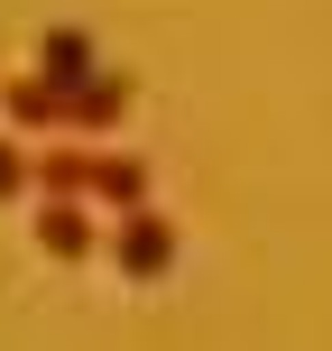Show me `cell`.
Wrapping results in <instances>:
<instances>
[{"label":"cell","instance_id":"obj_6","mask_svg":"<svg viewBox=\"0 0 332 351\" xmlns=\"http://www.w3.org/2000/svg\"><path fill=\"white\" fill-rule=\"evenodd\" d=\"M28 74H47V84L84 93L92 74H102V65H92V28H47V37H37V65H28Z\"/></svg>","mask_w":332,"mask_h":351},{"label":"cell","instance_id":"obj_7","mask_svg":"<svg viewBox=\"0 0 332 351\" xmlns=\"http://www.w3.org/2000/svg\"><path fill=\"white\" fill-rule=\"evenodd\" d=\"M129 102H139V84H129V74H92V84L74 93V121H65V130L102 139V130H120V121H129Z\"/></svg>","mask_w":332,"mask_h":351},{"label":"cell","instance_id":"obj_5","mask_svg":"<svg viewBox=\"0 0 332 351\" xmlns=\"http://www.w3.org/2000/svg\"><path fill=\"white\" fill-rule=\"evenodd\" d=\"M37 250H47V259H92V250H102L92 204H37Z\"/></svg>","mask_w":332,"mask_h":351},{"label":"cell","instance_id":"obj_4","mask_svg":"<svg viewBox=\"0 0 332 351\" xmlns=\"http://www.w3.org/2000/svg\"><path fill=\"white\" fill-rule=\"evenodd\" d=\"M92 204H111V222H120V213H148V158L92 148Z\"/></svg>","mask_w":332,"mask_h":351},{"label":"cell","instance_id":"obj_2","mask_svg":"<svg viewBox=\"0 0 332 351\" xmlns=\"http://www.w3.org/2000/svg\"><path fill=\"white\" fill-rule=\"evenodd\" d=\"M0 121H10V139H37V148H47L55 130L74 121V93L47 84V74H10V84H0Z\"/></svg>","mask_w":332,"mask_h":351},{"label":"cell","instance_id":"obj_3","mask_svg":"<svg viewBox=\"0 0 332 351\" xmlns=\"http://www.w3.org/2000/svg\"><path fill=\"white\" fill-rule=\"evenodd\" d=\"M37 204H92V148H74V139L37 148Z\"/></svg>","mask_w":332,"mask_h":351},{"label":"cell","instance_id":"obj_1","mask_svg":"<svg viewBox=\"0 0 332 351\" xmlns=\"http://www.w3.org/2000/svg\"><path fill=\"white\" fill-rule=\"evenodd\" d=\"M102 250H111V268H120V278H166L175 250H185V231H175L166 213H120Z\"/></svg>","mask_w":332,"mask_h":351},{"label":"cell","instance_id":"obj_8","mask_svg":"<svg viewBox=\"0 0 332 351\" xmlns=\"http://www.w3.org/2000/svg\"><path fill=\"white\" fill-rule=\"evenodd\" d=\"M28 185H37V148L28 139H0V204H18Z\"/></svg>","mask_w":332,"mask_h":351}]
</instances>
